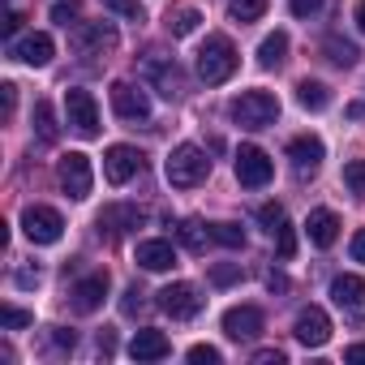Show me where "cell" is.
Wrapping results in <instances>:
<instances>
[{
    "label": "cell",
    "mask_w": 365,
    "mask_h": 365,
    "mask_svg": "<svg viewBox=\"0 0 365 365\" xmlns=\"http://www.w3.org/2000/svg\"><path fill=\"white\" fill-rule=\"evenodd\" d=\"M163 176H168V185H176V190H194V185H202V180L211 176V159H207V150L185 142V146H176L168 155Z\"/></svg>",
    "instance_id": "1"
},
{
    "label": "cell",
    "mask_w": 365,
    "mask_h": 365,
    "mask_svg": "<svg viewBox=\"0 0 365 365\" xmlns=\"http://www.w3.org/2000/svg\"><path fill=\"white\" fill-rule=\"evenodd\" d=\"M237 65H241V56H237L232 39L228 35H207V43L198 48V78L207 86H220L237 73Z\"/></svg>",
    "instance_id": "2"
},
{
    "label": "cell",
    "mask_w": 365,
    "mask_h": 365,
    "mask_svg": "<svg viewBox=\"0 0 365 365\" xmlns=\"http://www.w3.org/2000/svg\"><path fill=\"white\" fill-rule=\"evenodd\" d=\"M228 112L241 129H267V125L279 120V99L271 91H245L228 103Z\"/></svg>",
    "instance_id": "3"
},
{
    "label": "cell",
    "mask_w": 365,
    "mask_h": 365,
    "mask_svg": "<svg viewBox=\"0 0 365 365\" xmlns=\"http://www.w3.org/2000/svg\"><path fill=\"white\" fill-rule=\"evenodd\" d=\"M56 176H61V190H65L73 202L91 198L95 172H91V159H86L82 150H69V155H61V163H56Z\"/></svg>",
    "instance_id": "4"
},
{
    "label": "cell",
    "mask_w": 365,
    "mask_h": 365,
    "mask_svg": "<svg viewBox=\"0 0 365 365\" xmlns=\"http://www.w3.org/2000/svg\"><path fill=\"white\" fill-rule=\"evenodd\" d=\"M65 116H69V129H73V133L99 138V103H95L91 91L69 86V91H65Z\"/></svg>",
    "instance_id": "5"
},
{
    "label": "cell",
    "mask_w": 365,
    "mask_h": 365,
    "mask_svg": "<svg viewBox=\"0 0 365 365\" xmlns=\"http://www.w3.org/2000/svg\"><path fill=\"white\" fill-rule=\"evenodd\" d=\"M271 176H275L271 155H267L262 146L245 142V146L237 150V180H241L245 190H262V185H271Z\"/></svg>",
    "instance_id": "6"
},
{
    "label": "cell",
    "mask_w": 365,
    "mask_h": 365,
    "mask_svg": "<svg viewBox=\"0 0 365 365\" xmlns=\"http://www.w3.org/2000/svg\"><path fill=\"white\" fill-rule=\"evenodd\" d=\"M116 43H120V35H116L112 22H86V26L73 31V52L78 56H108V52H116Z\"/></svg>",
    "instance_id": "7"
},
{
    "label": "cell",
    "mask_w": 365,
    "mask_h": 365,
    "mask_svg": "<svg viewBox=\"0 0 365 365\" xmlns=\"http://www.w3.org/2000/svg\"><path fill=\"white\" fill-rule=\"evenodd\" d=\"M22 232H26L35 245H56L61 232H65V220H61V211H52V207H26V211H22Z\"/></svg>",
    "instance_id": "8"
},
{
    "label": "cell",
    "mask_w": 365,
    "mask_h": 365,
    "mask_svg": "<svg viewBox=\"0 0 365 365\" xmlns=\"http://www.w3.org/2000/svg\"><path fill=\"white\" fill-rule=\"evenodd\" d=\"M155 305L163 309V314H172V318H194L198 309H202V292L194 288V284H168V288H159L155 292Z\"/></svg>",
    "instance_id": "9"
},
{
    "label": "cell",
    "mask_w": 365,
    "mask_h": 365,
    "mask_svg": "<svg viewBox=\"0 0 365 365\" xmlns=\"http://www.w3.org/2000/svg\"><path fill=\"white\" fill-rule=\"evenodd\" d=\"M138 172H142V150H138V146H125V142L108 146V155H103V176H108V185H125V180H133Z\"/></svg>",
    "instance_id": "10"
},
{
    "label": "cell",
    "mask_w": 365,
    "mask_h": 365,
    "mask_svg": "<svg viewBox=\"0 0 365 365\" xmlns=\"http://www.w3.org/2000/svg\"><path fill=\"white\" fill-rule=\"evenodd\" d=\"M112 112L120 120H133L138 125V120H150V99L133 82H112Z\"/></svg>",
    "instance_id": "11"
},
{
    "label": "cell",
    "mask_w": 365,
    "mask_h": 365,
    "mask_svg": "<svg viewBox=\"0 0 365 365\" xmlns=\"http://www.w3.org/2000/svg\"><path fill=\"white\" fill-rule=\"evenodd\" d=\"M292 331H297V339H301L305 348H322V344L331 339V318H327V309H318V305H305V309L297 314Z\"/></svg>",
    "instance_id": "12"
},
{
    "label": "cell",
    "mask_w": 365,
    "mask_h": 365,
    "mask_svg": "<svg viewBox=\"0 0 365 365\" xmlns=\"http://www.w3.org/2000/svg\"><path fill=\"white\" fill-rule=\"evenodd\" d=\"M52 52H56V43H52V35H43V31H35V35H26V39H14V43H9V56H14V61H22V65H31V69L48 65V61H52Z\"/></svg>",
    "instance_id": "13"
},
{
    "label": "cell",
    "mask_w": 365,
    "mask_h": 365,
    "mask_svg": "<svg viewBox=\"0 0 365 365\" xmlns=\"http://www.w3.org/2000/svg\"><path fill=\"white\" fill-rule=\"evenodd\" d=\"M224 331H228V339H258L262 335V309L258 305H232L224 314Z\"/></svg>",
    "instance_id": "14"
},
{
    "label": "cell",
    "mask_w": 365,
    "mask_h": 365,
    "mask_svg": "<svg viewBox=\"0 0 365 365\" xmlns=\"http://www.w3.org/2000/svg\"><path fill=\"white\" fill-rule=\"evenodd\" d=\"M69 297H73V309H78V314H95V309L103 305V297H108V271H95V275L78 279Z\"/></svg>",
    "instance_id": "15"
},
{
    "label": "cell",
    "mask_w": 365,
    "mask_h": 365,
    "mask_svg": "<svg viewBox=\"0 0 365 365\" xmlns=\"http://www.w3.org/2000/svg\"><path fill=\"white\" fill-rule=\"evenodd\" d=\"M146 78L155 82V91H159L163 99H176L180 86H185V78H180L176 61H168V56H150V61H146Z\"/></svg>",
    "instance_id": "16"
},
{
    "label": "cell",
    "mask_w": 365,
    "mask_h": 365,
    "mask_svg": "<svg viewBox=\"0 0 365 365\" xmlns=\"http://www.w3.org/2000/svg\"><path fill=\"white\" fill-rule=\"evenodd\" d=\"M305 237H309V245L331 250V245H335V237H339V215H335V211H327V207L309 211V220H305Z\"/></svg>",
    "instance_id": "17"
},
{
    "label": "cell",
    "mask_w": 365,
    "mask_h": 365,
    "mask_svg": "<svg viewBox=\"0 0 365 365\" xmlns=\"http://www.w3.org/2000/svg\"><path fill=\"white\" fill-rule=\"evenodd\" d=\"M133 262L142 271H172L176 267V250H172V241H138Z\"/></svg>",
    "instance_id": "18"
},
{
    "label": "cell",
    "mask_w": 365,
    "mask_h": 365,
    "mask_svg": "<svg viewBox=\"0 0 365 365\" xmlns=\"http://www.w3.org/2000/svg\"><path fill=\"white\" fill-rule=\"evenodd\" d=\"M129 356H133V361H163V356H172V344H168L163 331L142 327V331L133 335V344H129Z\"/></svg>",
    "instance_id": "19"
},
{
    "label": "cell",
    "mask_w": 365,
    "mask_h": 365,
    "mask_svg": "<svg viewBox=\"0 0 365 365\" xmlns=\"http://www.w3.org/2000/svg\"><path fill=\"white\" fill-rule=\"evenodd\" d=\"M288 159H292L297 172H318V163H322V138H314V133L292 138L288 142Z\"/></svg>",
    "instance_id": "20"
},
{
    "label": "cell",
    "mask_w": 365,
    "mask_h": 365,
    "mask_svg": "<svg viewBox=\"0 0 365 365\" xmlns=\"http://www.w3.org/2000/svg\"><path fill=\"white\" fill-rule=\"evenodd\" d=\"M129 228H142V211L138 207H103L99 211V232H108V237H116V232H129Z\"/></svg>",
    "instance_id": "21"
},
{
    "label": "cell",
    "mask_w": 365,
    "mask_h": 365,
    "mask_svg": "<svg viewBox=\"0 0 365 365\" xmlns=\"http://www.w3.org/2000/svg\"><path fill=\"white\" fill-rule=\"evenodd\" d=\"M331 301L344 309H361L365 305V279L361 275H335L331 279Z\"/></svg>",
    "instance_id": "22"
},
{
    "label": "cell",
    "mask_w": 365,
    "mask_h": 365,
    "mask_svg": "<svg viewBox=\"0 0 365 365\" xmlns=\"http://www.w3.org/2000/svg\"><path fill=\"white\" fill-rule=\"evenodd\" d=\"M284 61H288V35L275 31V35H267V39L258 43V65H262V69H279Z\"/></svg>",
    "instance_id": "23"
},
{
    "label": "cell",
    "mask_w": 365,
    "mask_h": 365,
    "mask_svg": "<svg viewBox=\"0 0 365 365\" xmlns=\"http://www.w3.org/2000/svg\"><path fill=\"white\" fill-rule=\"evenodd\" d=\"M198 22H202V14H198L194 5L168 9V35H172V39H185V35H194V31H198Z\"/></svg>",
    "instance_id": "24"
},
{
    "label": "cell",
    "mask_w": 365,
    "mask_h": 365,
    "mask_svg": "<svg viewBox=\"0 0 365 365\" xmlns=\"http://www.w3.org/2000/svg\"><path fill=\"white\" fill-rule=\"evenodd\" d=\"M31 120H35V138H39L43 146H52V142L61 138V125H56V112H52V103H48V99H39V103H35V116H31Z\"/></svg>",
    "instance_id": "25"
},
{
    "label": "cell",
    "mask_w": 365,
    "mask_h": 365,
    "mask_svg": "<svg viewBox=\"0 0 365 365\" xmlns=\"http://www.w3.org/2000/svg\"><path fill=\"white\" fill-rule=\"evenodd\" d=\"M176 237H180V245H185L190 254H207V241H211V224H202V220H185L176 228Z\"/></svg>",
    "instance_id": "26"
},
{
    "label": "cell",
    "mask_w": 365,
    "mask_h": 365,
    "mask_svg": "<svg viewBox=\"0 0 365 365\" xmlns=\"http://www.w3.org/2000/svg\"><path fill=\"white\" fill-rule=\"evenodd\" d=\"M297 103H301L305 112H322V108L331 103V91H327L322 82L305 78V82H297Z\"/></svg>",
    "instance_id": "27"
},
{
    "label": "cell",
    "mask_w": 365,
    "mask_h": 365,
    "mask_svg": "<svg viewBox=\"0 0 365 365\" xmlns=\"http://www.w3.org/2000/svg\"><path fill=\"white\" fill-rule=\"evenodd\" d=\"M322 48H327V61H331V65H339V69H352V65H356V56H361V52H356V43H348V39H339V35H331Z\"/></svg>",
    "instance_id": "28"
},
{
    "label": "cell",
    "mask_w": 365,
    "mask_h": 365,
    "mask_svg": "<svg viewBox=\"0 0 365 365\" xmlns=\"http://www.w3.org/2000/svg\"><path fill=\"white\" fill-rule=\"evenodd\" d=\"M267 5H271V0H228V18L245 26V22H258L267 14Z\"/></svg>",
    "instance_id": "29"
},
{
    "label": "cell",
    "mask_w": 365,
    "mask_h": 365,
    "mask_svg": "<svg viewBox=\"0 0 365 365\" xmlns=\"http://www.w3.org/2000/svg\"><path fill=\"white\" fill-rule=\"evenodd\" d=\"M211 241L224 250H245V232L237 224H211Z\"/></svg>",
    "instance_id": "30"
},
{
    "label": "cell",
    "mask_w": 365,
    "mask_h": 365,
    "mask_svg": "<svg viewBox=\"0 0 365 365\" xmlns=\"http://www.w3.org/2000/svg\"><path fill=\"white\" fill-rule=\"evenodd\" d=\"M258 224H262V228H267V232L275 237V232H279V228L288 224V211H284L279 202H262V207H258Z\"/></svg>",
    "instance_id": "31"
},
{
    "label": "cell",
    "mask_w": 365,
    "mask_h": 365,
    "mask_svg": "<svg viewBox=\"0 0 365 365\" xmlns=\"http://www.w3.org/2000/svg\"><path fill=\"white\" fill-rule=\"evenodd\" d=\"M35 322V314H26V309H18V305H5L0 309V327L5 331H22V327H31Z\"/></svg>",
    "instance_id": "32"
},
{
    "label": "cell",
    "mask_w": 365,
    "mask_h": 365,
    "mask_svg": "<svg viewBox=\"0 0 365 365\" xmlns=\"http://www.w3.org/2000/svg\"><path fill=\"white\" fill-rule=\"evenodd\" d=\"M344 185H348L352 194H365V159L344 163Z\"/></svg>",
    "instance_id": "33"
},
{
    "label": "cell",
    "mask_w": 365,
    "mask_h": 365,
    "mask_svg": "<svg viewBox=\"0 0 365 365\" xmlns=\"http://www.w3.org/2000/svg\"><path fill=\"white\" fill-rule=\"evenodd\" d=\"M237 279H241V267H232V262H215L211 267V284L215 288H232Z\"/></svg>",
    "instance_id": "34"
},
{
    "label": "cell",
    "mask_w": 365,
    "mask_h": 365,
    "mask_svg": "<svg viewBox=\"0 0 365 365\" xmlns=\"http://www.w3.org/2000/svg\"><path fill=\"white\" fill-rule=\"evenodd\" d=\"M103 5H108L112 14H120V18H133V22H142V5H138V0H103Z\"/></svg>",
    "instance_id": "35"
},
{
    "label": "cell",
    "mask_w": 365,
    "mask_h": 365,
    "mask_svg": "<svg viewBox=\"0 0 365 365\" xmlns=\"http://www.w3.org/2000/svg\"><path fill=\"white\" fill-rule=\"evenodd\" d=\"M190 361H194V365H215V361H220V348H215V344H194V348H190Z\"/></svg>",
    "instance_id": "36"
},
{
    "label": "cell",
    "mask_w": 365,
    "mask_h": 365,
    "mask_svg": "<svg viewBox=\"0 0 365 365\" xmlns=\"http://www.w3.org/2000/svg\"><path fill=\"white\" fill-rule=\"evenodd\" d=\"M52 22H61V26L78 22V5H73V0H56V5H52Z\"/></svg>",
    "instance_id": "37"
},
{
    "label": "cell",
    "mask_w": 365,
    "mask_h": 365,
    "mask_svg": "<svg viewBox=\"0 0 365 365\" xmlns=\"http://www.w3.org/2000/svg\"><path fill=\"white\" fill-rule=\"evenodd\" d=\"M275 245H279V258H284V262H288V258L297 254V237H292V228H288V224H284V228L275 232Z\"/></svg>",
    "instance_id": "38"
},
{
    "label": "cell",
    "mask_w": 365,
    "mask_h": 365,
    "mask_svg": "<svg viewBox=\"0 0 365 365\" xmlns=\"http://www.w3.org/2000/svg\"><path fill=\"white\" fill-rule=\"evenodd\" d=\"M288 9H292V18H314L322 9V0H288Z\"/></svg>",
    "instance_id": "39"
},
{
    "label": "cell",
    "mask_w": 365,
    "mask_h": 365,
    "mask_svg": "<svg viewBox=\"0 0 365 365\" xmlns=\"http://www.w3.org/2000/svg\"><path fill=\"white\" fill-rule=\"evenodd\" d=\"M52 344H56L61 352H73V344H78V335H73L69 327H56V331H52Z\"/></svg>",
    "instance_id": "40"
},
{
    "label": "cell",
    "mask_w": 365,
    "mask_h": 365,
    "mask_svg": "<svg viewBox=\"0 0 365 365\" xmlns=\"http://www.w3.org/2000/svg\"><path fill=\"white\" fill-rule=\"evenodd\" d=\"M284 361H288V356H284L279 348H258V352H254V365H284Z\"/></svg>",
    "instance_id": "41"
},
{
    "label": "cell",
    "mask_w": 365,
    "mask_h": 365,
    "mask_svg": "<svg viewBox=\"0 0 365 365\" xmlns=\"http://www.w3.org/2000/svg\"><path fill=\"white\" fill-rule=\"evenodd\" d=\"M0 99H5V120H14V108H18V86H14V82H5V86H0Z\"/></svg>",
    "instance_id": "42"
},
{
    "label": "cell",
    "mask_w": 365,
    "mask_h": 365,
    "mask_svg": "<svg viewBox=\"0 0 365 365\" xmlns=\"http://www.w3.org/2000/svg\"><path fill=\"white\" fill-rule=\"evenodd\" d=\"M18 26H22V14H18V9H14V14H5V22H0V31H5V39H9V43H14Z\"/></svg>",
    "instance_id": "43"
},
{
    "label": "cell",
    "mask_w": 365,
    "mask_h": 365,
    "mask_svg": "<svg viewBox=\"0 0 365 365\" xmlns=\"http://www.w3.org/2000/svg\"><path fill=\"white\" fill-rule=\"evenodd\" d=\"M39 279H43L39 271H18V275H14V284H18V288H39Z\"/></svg>",
    "instance_id": "44"
},
{
    "label": "cell",
    "mask_w": 365,
    "mask_h": 365,
    "mask_svg": "<svg viewBox=\"0 0 365 365\" xmlns=\"http://www.w3.org/2000/svg\"><path fill=\"white\" fill-rule=\"evenodd\" d=\"M99 352H103V356H112V352H116V331H108V327L99 331Z\"/></svg>",
    "instance_id": "45"
},
{
    "label": "cell",
    "mask_w": 365,
    "mask_h": 365,
    "mask_svg": "<svg viewBox=\"0 0 365 365\" xmlns=\"http://www.w3.org/2000/svg\"><path fill=\"white\" fill-rule=\"evenodd\" d=\"M138 305H142V292H138V288H129V292H125V301H120V309H125V314H138Z\"/></svg>",
    "instance_id": "46"
},
{
    "label": "cell",
    "mask_w": 365,
    "mask_h": 365,
    "mask_svg": "<svg viewBox=\"0 0 365 365\" xmlns=\"http://www.w3.org/2000/svg\"><path fill=\"white\" fill-rule=\"evenodd\" d=\"M344 361H348V365H365V344H352V348H344Z\"/></svg>",
    "instance_id": "47"
},
{
    "label": "cell",
    "mask_w": 365,
    "mask_h": 365,
    "mask_svg": "<svg viewBox=\"0 0 365 365\" xmlns=\"http://www.w3.org/2000/svg\"><path fill=\"white\" fill-rule=\"evenodd\" d=\"M267 288H271V292H288V279H284L279 271H271V275H267Z\"/></svg>",
    "instance_id": "48"
},
{
    "label": "cell",
    "mask_w": 365,
    "mask_h": 365,
    "mask_svg": "<svg viewBox=\"0 0 365 365\" xmlns=\"http://www.w3.org/2000/svg\"><path fill=\"white\" fill-rule=\"evenodd\" d=\"M352 258H356V262H365V228L352 237Z\"/></svg>",
    "instance_id": "49"
},
{
    "label": "cell",
    "mask_w": 365,
    "mask_h": 365,
    "mask_svg": "<svg viewBox=\"0 0 365 365\" xmlns=\"http://www.w3.org/2000/svg\"><path fill=\"white\" fill-rule=\"evenodd\" d=\"M356 31L365 35V0H361V5H356Z\"/></svg>",
    "instance_id": "50"
}]
</instances>
